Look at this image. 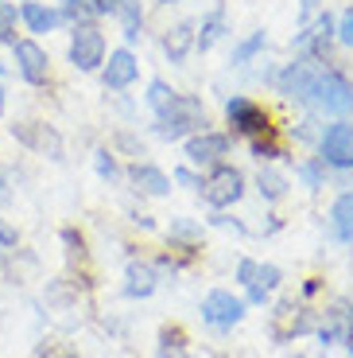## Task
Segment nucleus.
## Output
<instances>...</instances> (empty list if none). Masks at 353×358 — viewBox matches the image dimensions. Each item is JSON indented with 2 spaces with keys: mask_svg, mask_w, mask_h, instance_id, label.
I'll list each match as a JSON object with an SVG mask.
<instances>
[{
  "mask_svg": "<svg viewBox=\"0 0 353 358\" xmlns=\"http://www.w3.org/2000/svg\"><path fill=\"white\" fill-rule=\"evenodd\" d=\"M225 117H230L233 125H237L241 133H248V136L268 133V113L256 106L253 98H230L225 101Z\"/></svg>",
  "mask_w": 353,
  "mask_h": 358,
  "instance_id": "nucleus-11",
  "label": "nucleus"
},
{
  "mask_svg": "<svg viewBox=\"0 0 353 358\" xmlns=\"http://www.w3.org/2000/svg\"><path fill=\"white\" fill-rule=\"evenodd\" d=\"M4 74H8V66H4V63H0V78H4Z\"/></svg>",
  "mask_w": 353,
  "mask_h": 358,
  "instance_id": "nucleus-39",
  "label": "nucleus"
},
{
  "mask_svg": "<svg viewBox=\"0 0 353 358\" xmlns=\"http://www.w3.org/2000/svg\"><path fill=\"white\" fill-rule=\"evenodd\" d=\"M171 98H175V90H171V86H167V82H163V78H151V86H148V106H151V109H156V113H159V109L167 106Z\"/></svg>",
  "mask_w": 353,
  "mask_h": 358,
  "instance_id": "nucleus-26",
  "label": "nucleus"
},
{
  "mask_svg": "<svg viewBox=\"0 0 353 358\" xmlns=\"http://www.w3.org/2000/svg\"><path fill=\"white\" fill-rule=\"evenodd\" d=\"M253 152L260 156V160H276V156H280V144L264 141V136H253Z\"/></svg>",
  "mask_w": 353,
  "mask_h": 358,
  "instance_id": "nucleus-29",
  "label": "nucleus"
},
{
  "mask_svg": "<svg viewBox=\"0 0 353 358\" xmlns=\"http://www.w3.org/2000/svg\"><path fill=\"white\" fill-rule=\"evenodd\" d=\"M256 191H260L268 203H280V199L287 195V176H280V171H272V168H260V176H256Z\"/></svg>",
  "mask_w": 353,
  "mask_h": 358,
  "instance_id": "nucleus-22",
  "label": "nucleus"
},
{
  "mask_svg": "<svg viewBox=\"0 0 353 358\" xmlns=\"http://www.w3.org/2000/svg\"><path fill=\"white\" fill-rule=\"evenodd\" d=\"M310 315H307V308H299L295 300H283L280 308H276V315H272V335L276 339H292V335H303V331H310Z\"/></svg>",
  "mask_w": 353,
  "mask_h": 358,
  "instance_id": "nucleus-14",
  "label": "nucleus"
},
{
  "mask_svg": "<svg viewBox=\"0 0 353 358\" xmlns=\"http://www.w3.org/2000/svg\"><path fill=\"white\" fill-rule=\"evenodd\" d=\"M190 47H195V24H186V20H183V24H175V27L167 31V39H163V51H167L171 63H183Z\"/></svg>",
  "mask_w": 353,
  "mask_h": 358,
  "instance_id": "nucleus-18",
  "label": "nucleus"
},
{
  "mask_svg": "<svg viewBox=\"0 0 353 358\" xmlns=\"http://www.w3.org/2000/svg\"><path fill=\"white\" fill-rule=\"evenodd\" d=\"M136 78H140V63H136V55L128 51V47L109 51V59L101 63V82H105V90H128Z\"/></svg>",
  "mask_w": 353,
  "mask_h": 358,
  "instance_id": "nucleus-9",
  "label": "nucleus"
},
{
  "mask_svg": "<svg viewBox=\"0 0 353 358\" xmlns=\"http://www.w3.org/2000/svg\"><path fill=\"white\" fill-rule=\"evenodd\" d=\"M66 59H70L74 71L93 74L105 63V36H101L93 24H74L70 27V47H66Z\"/></svg>",
  "mask_w": 353,
  "mask_h": 358,
  "instance_id": "nucleus-2",
  "label": "nucleus"
},
{
  "mask_svg": "<svg viewBox=\"0 0 353 358\" xmlns=\"http://www.w3.org/2000/svg\"><path fill=\"white\" fill-rule=\"evenodd\" d=\"M16 20H20V8L12 0H0V43H12V31H16Z\"/></svg>",
  "mask_w": 353,
  "mask_h": 358,
  "instance_id": "nucleus-25",
  "label": "nucleus"
},
{
  "mask_svg": "<svg viewBox=\"0 0 353 358\" xmlns=\"http://www.w3.org/2000/svg\"><path fill=\"white\" fill-rule=\"evenodd\" d=\"M12 191H8V176H4V168H0V203H8Z\"/></svg>",
  "mask_w": 353,
  "mask_h": 358,
  "instance_id": "nucleus-37",
  "label": "nucleus"
},
{
  "mask_svg": "<svg viewBox=\"0 0 353 358\" xmlns=\"http://www.w3.org/2000/svg\"><path fill=\"white\" fill-rule=\"evenodd\" d=\"M133 183H136V191H144V195H156V199L171 195L167 171H159L156 164H136V168H133Z\"/></svg>",
  "mask_w": 353,
  "mask_h": 358,
  "instance_id": "nucleus-17",
  "label": "nucleus"
},
{
  "mask_svg": "<svg viewBox=\"0 0 353 358\" xmlns=\"http://www.w3.org/2000/svg\"><path fill=\"white\" fill-rule=\"evenodd\" d=\"M225 152H230V136L225 133H198L186 141V160L198 164V168L202 164H218Z\"/></svg>",
  "mask_w": 353,
  "mask_h": 358,
  "instance_id": "nucleus-13",
  "label": "nucleus"
},
{
  "mask_svg": "<svg viewBox=\"0 0 353 358\" xmlns=\"http://www.w3.org/2000/svg\"><path fill=\"white\" fill-rule=\"evenodd\" d=\"M93 168H98L101 179H117V176H121V168H117V160H113L109 148H98V152H93Z\"/></svg>",
  "mask_w": 353,
  "mask_h": 358,
  "instance_id": "nucleus-27",
  "label": "nucleus"
},
{
  "mask_svg": "<svg viewBox=\"0 0 353 358\" xmlns=\"http://www.w3.org/2000/svg\"><path fill=\"white\" fill-rule=\"evenodd\" d=\"M12 136H16L24 148H36V152H47L51 160H62V136L54 129L39 125V121H16L12 125Z\"/></svg>",
  "mask_w": 353,
  "mask_h": 358,
  "instance_id": "nucleus-10",
  "label": "nucleus"
},
{
  "mask_svg": "<svg viewBox=\"0 0 353 358\" xmlns=\"http://www.w3.org/2000/svg\"><path fill=\"white\" fill-rule=\"evenodd\" d=\"M159 358H198V355L186 350V343L179 331H163V339H159Z\"/></svg>",
  "mask_w": 353,
  "mask_h": 358,
  "instance_id": "nucleus-24",
  "label": "nucleus"
},
{
  "mask_svg": "<svg viewBox=\"0 0 353 358\" xmlns=\"http://www.w3.org/2000/svg\"><path fill=\"white\" fill-rule=\"evenodd\" d=\"M175 179L183 183V187H202V179H198L195 171H186V168H179V171H175Z\"/></svg>",
  "mask_w": 353,
  "mask_h": 358,
  "instance_id": "nucleus-34",
  "label": "nucleus"
},
{
  "mask_svg": "<svg viewBox=\"0 0 353 358\" xmlns=\"http://www.w3.org/2000/svg\"><path fill=\"white\" fill-rule=\"evenodd\" d=\"M330 226H334V234L342 238V242L353 238V191H345V195L334 203V210H330Z\"/></svg>",
  "mask_w": 353,
  "mask_h": 358,
  "instance_id": "nucleus-19",
  "label": "nucleus"
},
{
  "mask_svg": "<svg viewBox=\"0 0 353 358\" xmlns=\"http://www.w3.org/2000/svg\"><path fill=\"white\" fill-rule=\"evenodd\" d=\"M16 242H20V234L12 230L4 218H0V245H4V250H16Z\"/></svg>",
  "mask_w": 353,
  "mask_h": 358,
  "instance_id": "nucleus-33",
  "label": "nucleus"
},
{
  "mask_svg": "<svg viewBox=\"0 0 353 358\" xmlns=\"http://www.w3.org/2000/svg\"><path fill=\"white\" fill-rule=\"evenodd\" d=\"M299 176L307 179L310 187H322V171H318V164H299Z\"/></svg>",
  "mask_w": 353,
  "mask_h": 358,
  "instance_id": "nucleus-32",
  "label": "nucleus"
},
{
  "mask_svg": "<svg viewBox=\"0 0 353 358\" xmlns=\"http://www.w3.org/2000/svg\"><path fill=\"white\" fill-rule=\"evenodd\" d=\"M89 16H117V0H86Z\"/></svg>",
  "mask_w": 353,
  "mask_h": 358,
  "instance_id": "nucleus-31",
  "label": "nucleus"
},
{
  "mask_svg": "<svg viewBox=\"0 0 353 358\" xmlns=\"http://www.w3.org/2000/svg\"><path fill=\"white\" fill-rule=\"evenodd\" d=\"M202 320L210 323V327H218V331H230V327H237V323L245 320V300H237L233 292L213 288L202 300Z\"/></svg>",
  "mask_w": 353,
  "mask_h": 358,
  "instance_id": "nucleus-6",
  "label": "nucleus"
},
{
  "mask_svg": "<svg viewBox=\"0 0 353 358\" xmlns=\"http://www.w3.org/2000/svg\"><path fill=\"white\" fill-rule=\"evenodd\" d=\"M334 36L342 39L345 47H353V8H350V12H345V16L334 24Z\"/></svg>",
  "mask_w": 353,
  "mask_h": 358,
  "instance_id": "nucleus-30",
  "label": "nucleus"
},
{
  "mask_svg": "<svg viewBox=\"0 0 353 358\" xmlns=\"http://www.w3.org/2000/svg\"><path fill=\"white\" fill-rule=\"evenodd\" d=\"M117 16H121V24H124V39L136 43V39H140V24H144L140 0H117Z\"/></svg>",
  "mask_w": 353,
  "mask_h": 358,
  "instance_id": "nucleus-20",
  "label": "nucleus"
},
{
  "mask_svg": "<svg viewBox=\"0 0 353 358\" xmlns=\"http://www.w3.org/2000/svg\"><path fill=\"white\" fill-rule=\"evenodd\" d=\"M12 59H16V71L27 86H43L51 78V59L36 39H12Z\"/></svg>",
  "mask_w": 353,
  "mask_h": 358,
  "instance_id": "nucleus-5",
  "label": "nucleus"
},
{
  "mask_svg": "<svg viewBox=\"0 0 353 358\" xmlns=\"http://www.w3.org/2000/svg\"><path fill=\"white\" fill-rule=\"evenodd\" d=\"M4 106H8V94H4V86H0V117H4Z\"/></svg>",
  "mask_w": 353,
  "mask_h": 358,
  "instance_id": "nucleus-38",
  "label": "nucleus"
},
{
  "mask_svg": "<svg viewBox=\"0 0 353 358\" xmlns=\"http://www.w3.org/2000/svg\"><path fill=\"white\" fill-rule=\"evenodd\" d=\"M159 285V268L148 265V261H133V265L124 268V296H133V300H148Z\"/></svg>",
  "mask_w": 353,
  "mask_h": 358,
  "instance_id": "nucleus-15",
  "label": "nucleus"
},
{
  "mask_svg": "<svg viewBox=\"0 0 353 358\" xmlns=\"http://www.w3.org/2000/svg\"><path fill=\"white\" fill-rule=\"evenodd\" d=\"M20 20H24V27L31 36H51V31H59V27L66 24L62 12L51 8V4H43V0H24V4H20Z\"/></svg>",
  "mask_w": 353,
  "mask_h": 358,
  "instance_id": "nucleus-12",
  "label": "nucleus"
},
{
  "mask_svg": "<svg viewBox=\"0 0 353 358\" xmlns=\"http://www.w3.org/2000/svg\"><path fill=\"white\" fill-rule=\"evenodd\" d=\"M171 238H179V242H198L202 230H198L190 218H175V222H171Z\"/></svg>",
  "mask_w": 353,
  "mask_h": 358,
  "instance_id": "nucleus-28",
  "label": "nucleus"
},
{
  "mask_svg": "<svg viewBox=\"0 0 353 358\" xmlns=\"http://www.w3.org/2000/svg\"><path fill=\"white\" fill-rule=\"evenodd\" d=\"M163 4H175V0H163Z\"/></svg>",
  "mask_w": 353,
  "mask_h": 358,
  "instance_id": "nucleus-40",
  "label": "nucleus"
},
{
  "mask_svg": "<svg viewBox=\"0 0 353 358\" xmlns=\"http://www.w3.org/2000/svg\"><path fill=\"white\" fill-rule=\"evenodd\" d=\"M241 195H245V176H241L237 168H230V164H218V168L202 179V199L210 206H218V210L233 206Z\"/></svg>",
  "mask_w": 353,
  "mask_h": 358,
  "instance_id": "nucleus-4",
  "label": "nucleus"
},
{
  "mask_svg": "<svg viewBox=\"0 0 353 358\" xmlns=\"http://www.w3.org/2000/svg\"><path fill=\"white\" fill-rule=\"evenodd\" d=\"M280 280H283V273L276 265H256L253 268V277H248V304H264L268 296L280 288Z\"/></svg>",
  "mask_w": 353,
  "mask_h": 358,
  "instance_id": "nucleus-16",
  "label": "nucleus"
},
{
  "mask_svg": "<svg viewBox=\"0 0 353 358\" xmlns=\"http://www.w3.org/2000/svg\"><path fill=\"white\" fill-rule=\"evenodd\" d=\"M159 121V136L163 141H183L186 133H198V129L206 125V109L198 98H190V94H175V98L167 101V106L156 113Z\"/></svg>",
  "mask_w": 353,
  "mask_h": 358,
  "instance_id": "nucleus-1",
  "label": "nucleus"
},
{
  "mask_svg": "<svg viewBox=\"0 0 353 358\" xmlns=\"http://www.w3.org/2000/svg\"><path fill=\"white\" fill-rule=\"evenodd\" d=\"M253 268H256V261H241V265H237V280H241V285H248V277H253Z\"/></svg>",
  "mask_w": 353,
  "mask_h": 358,
  "instance_id": "nucleus-36",
  "label": "nucleus"
},
{
  "mask_svg": "<svg viewBox=\"0 0 353 358\" xmlns=\"http://www.w3.org/2000/svg\"><path fill=\"white\" fill-rule=\"evenodd\" d=\"M264 43H268V36H264V31H253L248 39H241V43L233 47V66H245L256 51H264Z\"/></svg>",
  "mask_w": 353,
  "mask_h": 358,
  "instance_id": "nucleus-23",
  "label": "nucleus"
},
{
  "mask_svg": "<svg viewBox=\"0 0 353 358\" xmlns=\"http://www.w3.org/2000/svg\"><path fill=\"white\" fill-rule=\"evenodd\" d=\"M318 160L330 164V168H353V125L350 121H338V125H330L326 133H322V141H318Z\"/></svg>",
  "mask_w": 353,
  "mask_h": 358,
  "instance_id": "nucleus-7",
  "label": "nucleus"
},
{
  "mask_svg": "<svg viewBox=\"0 0 353 358\" xmlns=\"http://www.w3.org/2000/svg\"><path fill=\"white\" fill-rule=\"evenodd\" d=\"M310 101H315L322 113H330V117H345V113H353V86L342 78V74L322 71V74H318V82H315Z\"/></svg>",
  "mask_w": 353,
  "mask_h": 358,
  "instance_id": "nucleus-3",
  "label": "nucleus"
},
{
  "mask_svg": "<svg viewBox=\"0 0 353 358\" xmlns=\"http://www.w3.org/2000/svg\"><path fill=\"white\" fill-rule=\"evenodd\" d=\"M221 36H225V12L218 8V12H210V16L202 20V31L195 36V47H198V51H210Z\"/></svg>",
  "mask_w": 353,
  "mask_h": 358,
  "instance_id": "nucleus-21",
  "label": "nucleus"
},
{
  "mask_svg": "<svg viewBox=\"0 0 353 358\" xmlns=\"http://www.w3.org/2000/svg\"><path fill=\"white\" fill-rule=\"evenodd\" d=\"M315 12H318V0H299V20H303V24H307Z\"/></svg>",
  "mask_w": 353,
  "mask_h": 358,
  "instance_id": "nucleus-35",
  "label": "nucleus"
},
{
  "mask_svg": "<svg viewBox=\"0 0 353 358\" xmlns=\"http://www.w3.org/2000/svg\"><path fill=\"white\" fill-rule=\"evenodd\" d=\"M318 74H322V71H315V66H310V59H299V63H287V66H283L280 78H276V86H280L283 98H292V101H310Z\"/></svg>",
  "mask_w": 353,
  "mask_h": 358,
  "instance_id": "nucleus-8",
  "label": "nucleus"
}]
</instances>
